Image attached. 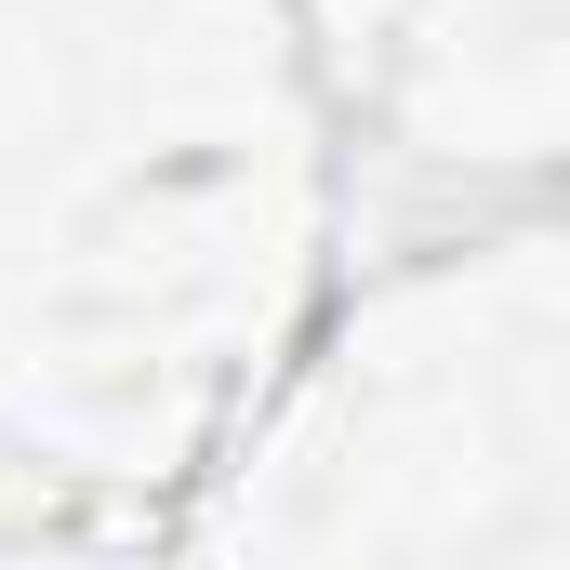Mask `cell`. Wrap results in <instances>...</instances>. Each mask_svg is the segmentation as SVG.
<instances>
[{"label":"cell","instance_id":"obj_1","mask_svg":"<svg viewBox=\"0 0 570 570\" xmlns=\"http://www.w3.org/2000/svg\"><path fill=\"white\" fill-rule=\"evenodd\" d=\"M53 107H67V27L40 0H0V146L53 134Z\"/></svg>","mask_w":570,"mask_h":570}]
</instances>
